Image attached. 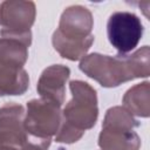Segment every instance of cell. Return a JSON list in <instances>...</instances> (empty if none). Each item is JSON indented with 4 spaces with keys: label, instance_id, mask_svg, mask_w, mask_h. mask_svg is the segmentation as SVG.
I'll use <instances>...</instances> for the list:
<instances>
[{
    "label": "cell",
    "instance_id": "6da1fadb",
    "mask_svg": "<svg viewBox=\"0 0 150 150\" xmlns=\"http://www.w3.org/2000/svg\"><path fill=\"white\" fill-rule=\"evenodd\" d=\"M80 69L102 87L114 88L120 84L150 74L149 46H143L132 54L109 56L98 53L86 55L80 62Z\"/></svg>",
    "mask_w": 150,
    "mask_h": 150
},
{
    "label": "cell",
    "instance_id": "7a4b0ae2",
    "mask_svg": "<svg viewBox=\"0 0 150 150\" xmlns=\"http://www.w3.org/2000/svg\"><path fill=\"white\" fill-rule=\"evenodd\" d=\"M71 100L61 111L62 120L55 135L59 143L77 142L86 130L91 129L98 116L96 90L87 82L74 80L69 82Z\"/></svg>",
    "mask_w": 150,
    "mask_h": 150
},
{
    "label": "cell",
    "instance_id": "3957f363",
    "mask_svg": "<svg viewBox=\"0 0 150 150\" xmlns=\"http://www.w3.org/2000/svg\"><path fill=\"white\" fill-rule=\"evenodd\" d=\"M28 47L14 39L0 38V96L22 95L29 87L23 66Z\"/></svg>",
    "mask_w": 150,
    "mask_h": 150
},
{
    "label": "cell",
    "instance_id": "277c9868",
    "mask_svg": "<svg viewBox=\"0 0 150 150\" xmlns=\"http://www.w3.org/2000/svg\"><path fill=\"white\" fill-rule=\"evenodd\" d=\"M25 108L21 104L7 103L0 108V150H47L50 141H36L25 129Z\"/></svg>",
    "mask_w": 150,
    "mask_h": 150
},
{
    "label": "cell",
    "instance_id": "5b68a950",
    "mask_svg": "<svg viewBox=\"0 0 150 150\" xmlns=\"http://www.w3.org/2000/svg\"><path fill=\"white\" fill-rule=\"evenodd\" d=\"M35 4L33 1H0V35L14 39L27 47L32 43L30 27L35 20Z\"/></svg>",
    "mask_w": 150,
    "mask_h": 150
},
{
    "label": "cell",
    "instance_id": "8992f818",
    "mask_svg": "<svg viewBox=\"0 0 150 150\" xmlns=\"http://www.w3.org/2000/svg\"><path fill=\"white\" fill-rule=\"evenodd\" d=\"M61 105L43 98H33L27 103L23 124L28 135L36 141H52L61 120Z\"/></svg>",
    "mask_w": 150,
    "mask_h": 150
},
{
    "label": "cell",
    "instance_id": "52a82bcc",
    "mask_svg": "<svg viewBox=\"0 0 150 150\" xmlns=\"http://www.w3.org/2000/svg\"><path fill=\"white\" fill-rule=\"evenodd\" d=\"M107 34L120 55H127L139 43L143 35L141 19L131 12H115L107 22Z\"/></svg>",
    "mask_w": 150,
    "mask_h": 150
},
{
    "label": "cell",
    "instance_id": "ba28073f",
    "mask_svg": "<svg viewBox=\"0 0 150 150\" xmlns=\"http://www.w3.org/2000/svg\"><path fill=\"white\" fill-rule=\"evenodd\" d=\"M93 26L94 19L90 11L81 5H73L63 11L56 30L66 38L87 39L93 36Z\"/></svg>",
    "mask_w": 150,
    "mask_h": 150
},
{
    "label": "cell",
    "instance_id": "9c48e42d",
    "mask_svg": "<svg viewBox=\"0 0 150 150\" xmlns=\"http://www.w3.org/2000/svg\"><path fill=\"white\" fill-rule=\"evenodd\" d=\"M70 75V69L63 64H52L40 75L36 90L41 98L61 105L66 95V82Z\"/></svg>",
    "mask_w": 150,
    "mask_h": 150
},
{
    "label": "cell",
    "instance_id": "30bf717a",
    "mask_svg": "<svg viewBox=\"0 0 150 150\" xmlns=\"http://www.w3.org/2000/svg\"><path fill=\"white\" fill-rule=\"evenodd\" d=\"M98 146L102 150H138L141 138L134 129L102 127Z\"/></svg>",
    "mask_w": 150,
    "mask_h": 150
},
{
    "label": "cell",
    "instance_id": "8fae6325",
    "mask_svg": "<svg viewBox=\"0 0 150 150\" xmlns=\"http://www.w3.org/2000/svg\"><path fill=\"white\" fill-rule=\"evenodd\" d=\"M55 50L64 59L70 61L82 60L94 42V35L87 39H71L61 35L57 30L53 33L52 38Z\"/></svg>",
    "mask_w": 150,
    "mask_h": 150
},
{
    "label": "cell",
    "instance_id": "7c38bea8",
    "mask_svg": "<svg viewBox=\"0 0 150 150\" xmlns=\"http://www.w3.org/2000/svg\"><path fill=\"white\" fill-rule=\"evenodd\" d=\"M150 83L144 81L130 89L123 96V107L134 116L149 117L150 115Z\"/></svg>",
    "mask_w": 150,
    "mask_h": 150
},
{
    "label": "cell",
    "instance_id": "4fadbf2b",
    "mask_svg": "<svg viewBox=\"0 0 150 150\" xmlns=\"http://www.w3.org/2000/svg\"><path fill=\"white\" fill-rule=\"evenodd\" d=\"M138 125V121L124 107H112L108 109L102 123V127L122 129H135Z\"/></svg>",
    "mask_w": 150,
    "mask_h": 150
},
{
    "label": "cell",
    "instance_id": "5bb4252c",
    "mask_svg": "<svg viewBox=\"0 0 150 150\" xmlns=\"http://www.w3.org/2000/svg\"><path fill=\"white\" fill-rule=\"evenodd\" d=\"M28 150H43V149H41V148H30Z\"/></svg>",
    "mask_w": 150,
    "mask_h": 150
}]
</instances>
